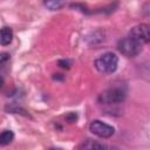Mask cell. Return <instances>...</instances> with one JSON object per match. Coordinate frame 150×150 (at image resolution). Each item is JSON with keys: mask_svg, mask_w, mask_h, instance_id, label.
I'll return each mask as SVG.
<instances>
[{"mask_svg": "<svg viewBox=\"0 0 150 150\" xmlns=\"http://www.w3.org/2000/svg\"><path fill=\"white\" fill-rule=\"evenodd\" d=\"M118 57L115 53L108 52L95 60V68L102 74H111L117 69Z\"/></svg>", "mask_w": 150, "mask_h": 150, "instance_id": "1", "label": "cell"}, {"mask_svg": "<svg viewBox=\"0 0 150 150\" xmlns=\"http://www.w3.org/2000/svg\"><path fill=\"white\" fill-rule=\"evenodd\" d=\"M142 46L143 45H141L132 38L127 36L118 41L117 49L120 50L121 54H123L127 57H135L142 52Z\"/></svg>", "mask_w": 150, "mask_h": 150, "instance_id": "3", "label": "cell"}, {"mask_svg": "<svg viewBox=\"0 0 150 150\" xmlns=\"http://www.w3.org/2000/svg\"><path fill=\"white\" fill-rule=\"evenodd\" d=\"M2 84H4V80H2V77L0 76V89L2 88Z\"/></svg>", "mask_w": 150, "mask_h": 150, "instance_id": "12", "label": "cell"}, {"mask_svg": "<svg viewBox=\"0 0 150 150\" xmlns=\"http://www.w3.org/2000/svg\"><path fill=\"white\" fill-rule=\"evenodd\" d=\"M82 148H84V149H103V148H105V145L100 144V143H95V142L88 139L87 143L82 144Z\"/></svg>", "mask_w": 150, "mask_h": 150, "instance_id": "9", "label": "cell"}, {"mask_svg": "<svg viewBox=\"0 0 150 150\" xmlns=\"http://www.w3.org/2000/svg\"><path fill=\"white\" fill-rule=\"evenodd\" d=\"M13 40V30L9 27L0 28V45L8 46Z\"/></svg>", "mask_w": 150, "mask_h": 150, "instance_id": "6", "label": "cell"}, {"mask_svg": "<svg viewBox=\"0 0 150 150\" xmlns=\"http://www.w3.org/2000/svg\"><path fill=\"white\" fill-rule=\"evenodd\" d=\"M89 130L91 134H94L95 136H97L100 138H109L115 132V129L111 125H109L100 120H94L89 124Z\"/></svg>", "mask_w": 150, "mask_h": 150, "instance_id": "4", "label": "cell"}, {"mask_svg": "<svg viewBox=\"0 0 150 150\" xmlns=\"http://www.w3.org/2000/svg\"><path fill=\"white\" fill-rule=\"evenodd\" d=\"M14 139V132L12 130H4L0 132V146L8 145Z\"/></svg>", "mask_w": 150, "mask_h": 150, "instance_id": "7", "label": "cell"}, {"mask_svg": "<svg viewBox=\"0 0 150 150\" xmlns=\"http://www.w3.org/2000/svg\"><path fill=\"white\" fill-rule=\"evenodd\" d=\"M9 54L8 53H0V66L5 64L8 60H9Z\"/></svg>", "mask_w": 150, "mask_h": 150, "instance_id": "10", "label": "cell"}, {"mask_svg": "<svg viewBox=\"0 0 150 150\" xmlns=\"http://www.w3.org/2000/svg\"><path fill=\"white\" fill-rule=\"evenodd\" d=\"M64 4H66V0H46L45 1L46 7L49 8L50 11L60 9L61 7H63Z\"/></svg>", "mask_w": 150, "mask_h": 150, "instance_id": "8", "label": "cell"}, {"mask_svg": "<svg viewBox=\"0 0 150 150\" xmlns=\"http://www.w3.org/2000/svg\"><path fill=\"white\" fill-rule=\"evenodd\" d=\"M129 36L132 38L134 40H136L137 42H139L141 45L148 43L150 41V28L149 25L146 23H139L135 27L131 28Z\"/></svg>", "mask_w": 150, "mask_h": 150, "instance_id": "5", "label": "cell"}, {"mask_svg": "<svg viewBox=\"0 0 150 150\" xmlns=\"http://www.w3.org/2000/svg\"><path fill=\"white\" fill-rule=\"evenodd\" d=\"M125 96L127 93L122 87H112L102 91L97 101L100 104H117L124 101Z\"/></svg>", "mask_w": 150, "mask_h": 150, "instance_id": "2", "label": "cell"}, {"mask_svg": "<svg viewBox=\"0 0 150 150\" xmlns=\"http://www.w3.org/2000/svg\"><path fill=\"white\" fill-rule=\"evenodd\" d=\"M59 66L60 67H62V68H69L70 67V61H68V60H60L59 61Z\"/></svg>", "mask_w": 150, "mask_h": 150, "instance_id": "11", "label": "cell"}]
</instances>
